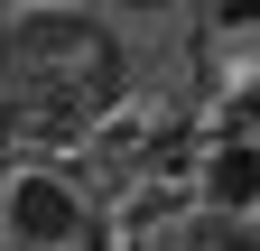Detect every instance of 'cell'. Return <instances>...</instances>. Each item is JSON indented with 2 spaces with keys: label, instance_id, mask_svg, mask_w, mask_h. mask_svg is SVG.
<instances>
[{
  "label": "cell",
  "instance_id": "obj_1",
  "mask_svg": "<svg viewBox=\"0 0 260 251\" xmlns=\"http://www.w3.org/2000/svg\"><path fill=\"white\" fill-rule=\"evenodd\" d=\"M121 93V47L75 10H38L0 38V121L19 131H75Z\"/></svg>",
  "mask_w": 260,
  "mask_h": 251
},
{
  "label": "cell",
  "instance_id": "obj_2",
  "mask_svg": "<svg viewBox=\"0 0 260 251\" xmlns=\"http://www.w3.org/2000/svg\"><path fill=\"white\" fill-rule=\"evenodd\" d=\"M0 214H10V233H19V242H84V205L65 196L56 177H19Z\"/></svg>",
  "mask_w": 260,
  "mask_h": 251
},
{
  "label": "cell",
  "instance_id": "obj_3",
  "mask_svg": "<svg viewBox=\"0 0 260 251\" xmlns=\"http://www.w3.org/2000/svg\"><path fill=\"white\" fill-rule=\"evenodd\" d=\"M214 196L223 205H251L260 196V159H251V149H223V159H214Z\"/></svg>",
  "mask_w": 260,
  "mask_h": 251
}]
</instances>
